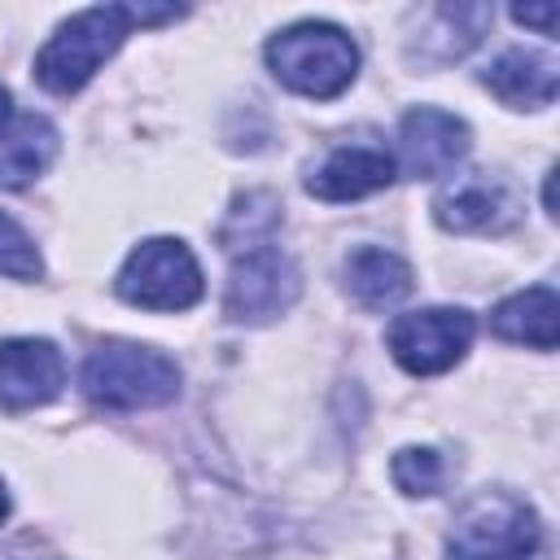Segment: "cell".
I'll return each instance as SVG.
<instances>
[{"instance_id": "cell-1", "label": "cell", "mask_w": 560, "mask_h": 560, "mask_svg": "<svg viewBox=\"0 0 560 560\" xmlns=\"http://www.w3.org/2000/svg\"><path fill=\"white\" fill-rule=\"evenodd\" d=\"M179 13L184 9H175V4H92V9L74 13L70 22H61L57 35L39 48L35 79L48 92L70 96L101 70V61H109L118 52V44L131 35V26L175 22Z\"/></svg>"}, {"instance_id": "cell-2", "label": "cell", "mask_w": 560, "mask_h": 560, "mask_svg": "<svg viewBox=\"0 0 560 560\" xmlns=\"http://www.w3.org/2000/svg\"><path fill=\"white\" fill-rule=\"evenodd\" d=\"M267 66L289 92L311 101H332L354 83L359 48L332 22H298L267 39Z\"/></svg>"}, {"instance_id": "cell-3", "label": "cell", "mask_w": 560, "mask_h": 560, "mask_svg": "<svg viewBox=\"0 0 560 560\" xmlns=\"http://www.w3.org/2000/svg\"><path fill=\"white\" fill-rule=\"evenodd\" d=\"M83 394L96 407L136 411L162 407L179 394V368L171 354L136 341H105L83 363Z\"/></svg>"}, {"instance_id": "cell-4", "label": "cell", "mask_w": 560, "mask_h": 560, "mask_svg": "<svg viewBox=\"0 0 560 560\" xmlns=\"http://www.w3.org/2000/svg\"><path fill=\"white\" fill-rule=\"evenodd\" d=\"M542 525L538 512L508 494V490H481L472 494L446 534V556L451 560H529L538 551Z\"/></svg>"}, {"instance_id": "cell-5", "label": "cell", "mask_w": 560, "mask_h": 560, "mask_svg": "<svg viewBox=\"0 0 560 560\" xmlns=\"http://www.w3.org/2000/svg\"><path fill=\"white\" fill-rule=\"evenodd\" d=\"M114 289L122 302H131L140 311H188V306H197L206 284H201V267L184 241L153 236L127 254Z\"/></svg>"}, {"instance_id": "cell-6", "label": "cell", "mask_w": 560, "mask_h": 560, "mask_svg": "<svg viewBox=\"0 0 560 560\" xmlns=\"http://www.w3.org/2000/svg\"><path fill=\"white\" fill-rule=\"evenodd\" d=\"M302 293V271L289 254L276 245L245 249L232 271H228V293H223V315L232 324H267L284 315Z\"/></svg>"}, {"instance_id": "cell-7", "label": "cell", "mask_w": 560, "mask_h": 560, "mask_svg": "<svg viewBox=\"0 0 560 560\" xmlns=\"http://www.w3.org/2000/svg\"><path fill=\"white\" fill-rule=\"evenodd\" d=\"M385 346L398 359V368H407L411 376H438L455 368L472 346V315L459 306H429L398 315L385 332Z\"/></svg>"}, {"instance_id": "cell-8", "label": "cell", "mask_w": 560, "mask_h": 560, "mask_svg": "<svg viewBox=\"0 0 560 560\" xmlns=\"http://www.w3.org/2000/svg\"><path fill=\"white\" fill-rule=\"evenodd\" d=\"M521 214V192L499 171H464L433 197V219L446 232H503Z\"/></svg>"}, {"instance_id": "cell-9", "label": "cell", "mask_w": 560, "mask_h": 560, "mask_svg": "<svg viewBox=\"0 0 560 560\" xmlns=\"http://www.w3.org/2000/svg\"><path fill=\"white\" fill-rule=\"evenodd\" d=\"M468 144H472V131H468L464 118H455L438 105H420V109L402 114L398 166L411 179H438V175H451L464 162Z\"/></svg>"}, {"instance_id": "cell-10", "label": "cell", "mask_w": 560, "mask_h": 560, "mask_svg": "<svg viewBox=\"0 0 560 560\" xmlns=\"http://www.w3.org/2000/svg\"><path fill=\"white\" fill-rule=\"evenodd\" d=\"M66 381V359L44 337H9L0 341V407L26 411L57 398Z\"/></svg>"}, {"instance_id": "cell-11", "label": "cell", "mask_w": 560, "mask_h": 560, "mask_svg": "<svg viewBox=\"0 0 560 560\" xmlns=\"http://www.w3.org/2000/svg\"><path fill=\"white\" fill-rule=\"evenodd\" d=\"M494 22L490 4H429L416 13L407 35V57L420 66H451L459 61Z\"/></svg>"}, {"instance_id": "cell-12", "label": "cell", "mask_w": 560, "mask_h": 560, "mask_svg": "<svg viewBox=\"0 0 560 560\" xmlns=\"http://www.w3.org/2000/svg\"><path fill=\"white\" fill-rule=\"evenodd\" d=\"M389 184H394V158L376 144H341L306 175V192L319 201H359Z\"/></svg>"}, {"instance_id": "cell-13", "label": "cell", "mask_w": 560, "mask_h": 560, "mask_svg": "<svg viewBox=\"0 0 560 560\" xmlns=\"http://www.w3.org/2000/svg\"><path fill=\"white\" fill-rule=\"evenodd\" d=\"M481 83L512 109H542L556 101V61L534 52V48H508L499 52L486 70H481Z\"/></svg>"}, {"instance_id": "cell-14", "label": "cell", "mask_w": 560, "mask_h": 560, "mask_svg": "<svg viewBox=\"0 0 560 560\" xmlns=\"http://www.w3.org/2000/svg\"><path fill=\"white\" fill-rule=\"evenodd\" d=\"M346 289L368 311H389L411 293V267L381 245H359L346 254Z\"/></svg>"}, {"instance_id": "cell-15", "label": "cell", "mask_w": 560, "mask_h": 560, "mask_svg": "<svg viewBox=\"0 0 560 560\" xmlns=\"http://www.w3.org/2000/svg\"><path fill=\"white\" fill-rule=\"evenodd\" d=\"M57 158V127L39 114H18L0 131V188L35 184Z\"/></svg>"}, {"instance_id": "cell-16", "label": "cell", "mask_w": 560, "mask_h": 560, "mask_svg": "<svg viewBox=\"0 0 560 560\" xmlns=\"http://www.w3.org/2000/svg\"><path fill=\"white\" fill-rule=\"evenodd\" d=\"M556 315H560L556 289L538 284V289H525V293L503 298L494 306V315H490V328L503 341L534 346V350H556Z\"/></svg>"}, {"instance_id": "cell-17", "label": "cell", "mask_w": 560, "mask_h": 560, "mask_svg": "<svg viewBox=\"0 0 560 560\" xmlns=\"http://www.w3.org/2000/svg\"><path fill=\"white\" fill-rule=\"evenodd\" d=\"M276 223H280V201L271 192H245V197H236L219 241L228 249H258V245H267V232Z\"/></svg>"}, {"instance_id": "cell-18", "label": "cell", "mask_w": 560, "mask_h": 560, "mask_svg": "<svg viewBox=\"0 0 560 560\" xmlns=\"http://www.w3.org/2000/svg\"><path fill=\"white\" fill-rule=\"evenodd\" d=\"M389 477H394V486H398L402 494L429 499V494L442 490L446 468H442V455H438L433 446H402V451L394 455V464H389Z\"/></svg>"}, {"instance_id": "cell-19", "label": "cell", "mask_w": 560, "mask_h": 560, "mask_svg": "<svg viewBox=\"0 0 560 560\" xmlns=\"http://www.w3.org/2000/svg\"><path fill=\"white\" fill-rule=\"evenodd\" d=\"M44 271L39 254H35V241L9 219L0 214V276H13V280H35Z\"/></svg>"}, {"instance_id": "cell-20", "label": "cell", "mask_w": 560, "mask_h": 560, "mask_svg": "<svg viewBox=\"0 0 560 560\" xmlns=\"http://www.w3.org/2000/svg\"><path fill=\"white\" fill-rule=\"evenodd\" d=\"M512 18H516L521 26H538L542 35H551V31H556V4H538V9H512Z\"/></svg>"}, {"instance_id": "cell-21", "label": "cell", "mask_w": 560, "mask_h": 560, "mask_svg": "<svg viewBox=\"0 0 560 560\" xmlns=\"http://www.w3.org/2000/svg\"><path fill=\"white\" fill-rule=\"evenodd\" d=\"M0 560H52V556H35V551H22V547H18V551H4Z\"/></svg>"}, {"instance_id": "cell-22", "label": "cell", "mask_w": 560, "mask_h": 560, "mask_svg": "<svg viewBox=\"0 0 560 560\" xmlns=\"http://www.w3.org/2000/svg\"><path fill=\"white\" fill-rule=\"evenodd\" d=\"M4 127H9V92L0 88V131H4Z\"/></svg>"}, {"instance_id": "cell-23", "label": "cell", "mask_w": 560, "mask_h": 560, "mask_svg": "<svg viewBox=\"0 0 560 560\" xmlns=\"http://www.w3.org/2000/svg\"><path fill=\"white\" fill-rule=\"evenodd\" d=\"M9 516V494H4V481H0V521Z\"/></svg>"}]
</instances>
